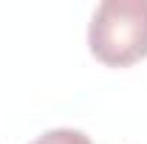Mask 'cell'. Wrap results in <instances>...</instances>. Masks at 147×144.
<instances>
[{
    "label": "cell",
    "instance_id": "cell-1",
    "mask_svg": "<svg viewBox=\"0 0 147 144\" xmlns=\"http://www.w3.org/2000/svg\"><path fill=\"white\" fill-rule=\"evenodd\" d=\"M88 48L110 68L147 57V0H102L88 23Z\"/></svg>",
    "mask_w": 147,
    "mask_h": 144
},
{
    "label": "cell",
    "instance_id": "cell-2",
    "mask_svg": "<svg viewBox=\"0 0 147 144\" xmlns=\"http://www.w3.org/2000/svg\"><path fill=\"white\" fill-rule=\"evenodd\" d=\"M31 144H93L88 133L82 130H74V127H54V130H45L42 136H37Z\"/></svg>",
    "mask_w": 147,
    "mask_h": 144
}]
</instances>
